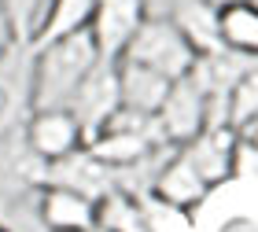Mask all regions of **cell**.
Here are the masks:
<instances>
[{
    "instance_id": "obj_1",
    "label": "cell",
    "mask_w": 258,
    "mask_h": 232,
    "mask_svg": "<svg viewBox=\"0 0 258 232\" xmlns=\"http://www.w3.org/2000/svg\"><path fill=\"white\" fill-rule=\"evenodd\" d=\"M100 63L96 41L89 30L67 33L48 44H33V111L67 107L78 85Z\"/></svg>"
},
{
    "instance_id": "obj_2",
    "label": "cell",
    "mask_w": 258,
    "mask_h": 232,
    "mask_svg": "<svg viewBox=\"0 0 258 232\" xmlns=\"http://www.w3.org/2000/svg\"><path fill=\"white\" fill-rule=\"evenodd\" d=\"M33 114V44L19 41L0 55V159L22 144Z\"/></svg>"
},
{
    "instance_id": "obj_3",
    "label": "cell",
    "mask_w": 258,
    "mask_h": 232,
    "mask_svg": "<svg viewBox=\"0 0 258 232\" xmlns=\"http://www.w3.org/2000/svg\"><path fill=\"white\" fill-rule=\"evenodd\" d=\"M122 59L140 63V66H148V70H155V74L170 78V81H181V78H188V70L196 66L199 52L188 44V37L173 26L170 15L166 19L148 15L144 26L137 30V37L129 41Z\"/></svg>"
},
{
    "instance_id": "obj_4",
    "label": "cell",
    "mask_w": 258,
    "mask_h": 232,
    "mask_svg": "<svg viewBox=\"0 0 258 232\" xmlns=\"http://www.w3.org/2000/svg\"><path fill=\"white\" fill-rule=\"evenodd\" d=\"M22 144H26L30 155H37L41 162L55 166V162H63V159H70L74 151L85 147V129L70 114V107H44V111L30 114Z\"/></svg>"
},
{
    "instance_id": "obj_5",
    "label": "cell",
    "mask_w": 258,
    "mask_h": 232,
    "mask_svg": "<svg viewBox=\"0 0 258 232\" xmlns=\"http://www.w3.org/2000/svg\"><path fill=\"white\" fill-rule=\"evenodd\" d=\"M70 114L81 122L85 129V144L96 136L103 125H107L114 114L122 111V92H118V63L100 59L96 70H92L85 81L78 85V92L70 96Z\"/></svg>"
},
{
    "instance_id": "obj_6",
    "label": "cell",
    "mask_w": 258,
    "mask_h": 232,
    "mask_svg": "<svg viewBox=\"0 0 258 232\" xmlns=\"http://www.w3.org/2000/svg\"><path fill=\"white\" fill-rule=\"evenodd\" d=\"M144 19H148L144 0H96L92 19H89V33L96 41L100 59L118 63L129 48V41L137 37V30L144 26Z\"/></svg>"
},
{
    "instance_id": "obj_7",
    "label": "cell",
    "mask_w": 258,
    "mask_h": 232,
    "mask_svg": "<svg viewBox=\"0 0 258 232\" xmlns=\"http://www.w3.org/2000/svg\"><path fill=\"white\" fill-rule=\"evenodd\" d=\"M155 118H159V129L166 136V144L170 147H184L210 125V107H207V96L199 92L196 81L181 78V81H173L170 96L162 100Z\"/></svg>"
},
{
    "instance_id": "obj_8",
    "label": "cell",
    "mask_w": 258,
    "mask_h": 232,
    "mask_svg": "<svg viewBox=\"0 0 258 232\" xmlns=\"http://www.w3.org/2000/svg\"><path fill=\"white\" fill-rule=\"evenodd\" d=\"M181 151L199 173H203V181L210 188H218V184H225L240 166V133L232 129V125H207V129L199 133L196 140H188Z\"/></svg>"
},
{
    "instance_id": "obj_9",
    "label": "cell",
    "mask_w": 258,
    "mask_h": 232,
    "mask_svg": "<svg viewBox=\"0 0 258 232\" xmlns=\"http://www.w3.org/2000/svg\"><path fill=\"white\" fill-rule=\"evenodd\" d=\"M210 192L214 188H210L203 181V173L184 159L181 147H173L166 155V162L159 166L155 181H151V199H159L162 206H170V210H184V214L196 210Z\"/></svg>"
},
{
    "instance_id": "obj_10",
    "label": "cell",
    "mask_w": 258,
    "mask_h": 232,
    "mask_svg": "<svg viewBox=\"0 0 258 232\" xmlns=\"http://www.w3.org/2000/svg\"><path fill=\"white\" fill-rule=\"evenodd\" d=\"M37 217L48 232H92L96 228V203L63 184L37 188Z\"/></svg>"
},
{
    "instance_id": "obj_11",
    "label": "cell",
    "mask_w": 258,
    "mask_h": 232,
    "mask_svg": "<svg viewBox=\"0 0 258 232\" xmlns=\"http://www.w3.org/2000/svg\"><path fill=\"white\" fill-rule=\"evenodd\" d=\"M44 184H63V188L81 192V195H89V199L96 203V199H103V195H111L114 188H118V173H114L111 166H103L100 159H92L85 147H81V151H74L70 159L48 166Z\"/></svg>"
},
{
    "instance_id": "obj_12",
    "label": "cell",
    "mask_w": 258,
    "mask_h": 232,
    "mask_svg": "<svg viewBox=\"0 0 258 232\" xmlns=\"http://www.w3.org/2000/svg\"><path fill=\"white\" fill-rule=\"evenodd\" d=\"M170 19H173V26L188 37V44L199 55L225 48V41H221V8L218 4H210V0H177L173 11H170Z\"/></svg>"
},
{
    "instance_id": "obj_13",
    "label": "cell",
    "mask_w": 258,
    "mask_h": 232,
    "mask_svg": "<svg viewBox=\"0 0 258 232\" xmlns=\"http://www.w3.org/2000/svg\"><path fill=\"white\" fill-rule=\"evenodd\" d=\"M173 81L162 78L155 70L140 63L118 59V92H122V107L125 111H140V114H159L162 100L170 96Z\"/></svg>"
},
{
    "instance_id": "obj_14",
    "label": "cell",
    "mask_w": 258,
    "mask_h": 232,
    "mask_svg": "<svg viewBox=\"0 0 258 232\" xmlns=\"http://www.w3.org/2000/svg\"><path fill=\"white\" fill-rule=\"evenodd\" d=\"M92 232H151V221L140 210L137 195L114 188L111 195L96 199V228Z\"/></svg>"
},
{
    "instance_id": "obj_15",
    "label": "cell",
    "mask_w": 258,
    "mask_h": 232,
    "mask_svg": "<svg viewBox=\"0 0 258 232\" xmlns=\"http://www.w3.org/2000/svg\"><path fill=\"white\" fill-rule=\"evenodd\" d=\"M221 41L225 48L258 59V0H240V4L221 8Z\"/></svg>"
},
{
    "instance_id": "obj_16",
    "label": "cell",
    "mask_w": 258,
    "mask_h": 232,
    "mask_svg": "<svg viewBox=\"0 0 258 232\" xmlns=\"http://www.w3.org/2000/svg\"><path fill=\"white\" fill-rule=\"evenodd\" d=\"M92 8H96V0H48V11H44L30 44H48L55 37H67V33L89 30Z\"/></svg>"
},
{
    "instance_id": "obj_17",
    "label": "cell",
    "mask_w": 258,
    "mask_h": 232,
    "mask_svg": "<svg viewBox=\"0 0 258 232\" xmlns=\"http://www.w3.org/2000/svg\"><path fill=\"white\" fill-rule=\"evenodd\" d=\"M258 122V59L247 63V70L240 74L236 89H232V100H229V125L232 129H243V125Z\"/></svg>"
},
{
    "instance_id": "obj_18",
    "label": "cell",
    "mask_w": 258,
    "mask_h": 232,
    "mask_svg": "<svg viewBox=\"0 0 258 232\" xmlns=\"http://www.w3.org/2000/svg\"><path fill=\"white\" fill-rule=\"evenodd\" d=\"M4 8H8L11 22H15L19 41H33L44 11H48V0H4Z\"/></svg>"
},
{
    "instance_id": "obj_19",
    "label": "cell",
    "mask_w": 258,
    "mask_h": 232,
    "mask_svg": "<svg viewBox=\"0 0 258 232\" xmlns=\"http://www.w3.org/2000/svg\"><path fill=\"white\" fill-rule=\"evenodd\" d=\"M11 44H19V33H15V22H11L4 0H0V55H4Z\"/></svg>"
},
{
    "instance_id": "obj_20",
    "label": "cell",
    "mask_w": 258,
    "mask_h": 232,
    "mask_svg": "<svg viewBox=\"0 0 258 232\" xmlns=\"http://www.w3.org/2000/svg\"><path fill=\"white\" fill-rule=\"evenodd\" d=\"M210 4H218V8H229V4H240V0H210Z\"/></svg>"
},
{
    "instance_id": "obj_21",
    "label": "cell",
    "mask_w": 258,
    "mask_h": 232,
    "mask_svg": "<svg viewBox=\"0 0 258 232\" xmlns=\"http://www.w3.org/2000/svg\"><path fill=\"white\" fill-rule=\"evenodd\" d=\"M0 232H11V228H8V225H0Z\"/></svg>"
}]
</instances>
